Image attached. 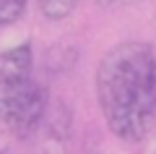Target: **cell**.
Masks as SVG:
<instances>
[{"label": "cell", "instance_id": "6da1fadb", "mask_svg": "<svg viewBox=\"0 0 156 154\" xmlns=\"http://www.w3.org/2000/svg\"><path fill=\"white\" fill-rule=\"evenodd\" d=\"M96 105L117 141L143 144L156 131V50L140 39L117 42L94 76Z\"/></svg>", "mask_w": 156, "mask_h": 154}, {"label": "cell", "instance_id": "7a4b0ae2", "mask_svg": "<svg viewBox=\"0 0 156 154\" xmlns=\"http://www.w3.org/2000/svg\"><path fill=\"white\" fill-rule=\"evenodd\" d=\"M50 110L47 84L34 71L29 42L0 52V133L31 141Z\"/></svg>", "mask_w": 156, "mask_h": 154}, {"label": "cell", "instance_id": "3957f363", "mask_svg": "<svg viewBox=\"0 0 156 154\" xmlns=\"http://www.w3.org/2000/svg\"><path fill=\"white\" fill-rule=\"evenodd\" d=\"M78 3L81 0H37V8H39V13H42L44 21L60 24V21H65V18L73 16Z\"/></svg>", "mask_w": 156, "mask_h": 154}, {"label": "cell", "instance_id": "277c9868", "mask_svg": "<svg viewBox=\"0 0 156 154\" xmlns=\"http://www.w3.org/2000/svg\"><path fill=\"white\" fill-rule=\"evenodd\" d=\"M29 0H0V29H8L23 18Z\"/></svg>", "mask_w": 156, "mask_h": 154}, {"label": "cell", "instance_id": "5b68a950", "mask_svg": "<svg viewBox=\"0 0 156 154\" xmlns=\"http://www.w3.org/2000/svg\"><path fill=\"white\" fill-rule=\"evenodd\" d=\"M96 3L104 11H122V8H130L135 3H140V0H96Z\"/></svg>", "mask_w": 156, "mask_h": 154}, {"label": "cell", "instance_id": "8992f818", "mask_svg": "<svg viewBox=\"0 0 156 154\" xmlns=\"http://www.w3.org/2000/svg\"><path fill=\"white\" fill-rule=\"evenodd\" d=\"M0 154H5V152H0Z\"/></svg>", "mask_w": 156, "mask_h": 154}]
</instances>
